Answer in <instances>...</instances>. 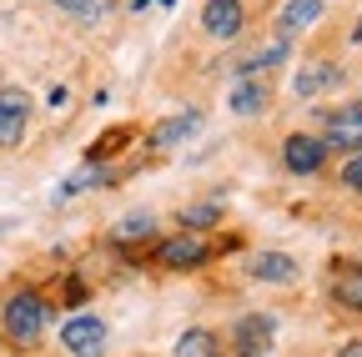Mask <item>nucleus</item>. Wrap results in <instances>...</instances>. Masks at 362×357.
Here are the masks:
<instances>
[{
    "instance_id": "nucleus-7",
    "label": "nucleus",
    "mask_w": 362,
    "mask_h": 357,
    "mask_svg": "<svg viewBox=\"0 0 362 357\" xmlns=\"http://www.w3.org/2000/svg\"><path fill=\"white\" fill-rule=\"evenodd\" d=\"M202 25H206V35H216V40L242 35V25H247L242 0H206V6H202Z\"/></svg>"
},
{
    "instance_id": "nucleus-6",
    "label": "nucleus",
    "mask_w": 362,
    "mask_h": 357,
    "mask_svg": "<svg viewBox=\"0 0 362 357\" xmlns=\"http://www.w3.org/2000/svg\"><path fill=\"white\" fill-rule=\"evenodd\" d=\"M282 161L292 176H317L327 161V141H317V136H287L282 141Z\"/></svg>"
},
{
    "instance_id": "nucleus-4",
    "label": "nucleus",
    "mask_w": 362,
    "mask_h": 357,
    "mask_svg": "<svg viewBox=\"0 0 362 357\" xmlns=\"http://www.w3.org/2000/svg\"><path fill=\"white\" fill-rule=\"evenodd\" d=\"M151 262L171 267V272H192V267L211 262V247H206V242H202L197 232H187V237H166V242H156Z\"/></svg>"
},
{
    "instance_id": "nucleus-14",
    "label": "nucleus",
    "mask_w": 362,
    "mask_h": 357,
    "mask_svg": "<svg viewBox=\"0 0 362 357\" xmlns=\"http://www.w3.org/2000/svg\"><path fill=\"white\" fill-rule=\"evenodd\" d=\"M197 126H202V116H197V111H187V116H176V121L156 126V131H151V146H171V141H181V136H192Z\"/></svg>"
},
{
    "instance_id": "nucleus-18",
    "label": "nucleus",
    "mask_w": 362,
    "mask_h": 357,
    "mask_svg": "<svg viewBox=\"0 0 362 357\" xmlns=\"http://www.w3.org/2000/svg\"><path fill=\"white\" fill-rule=\"evenodd\" d=\"M56 11H66V16H76V21H96V0H51Z\"/></svg>"
},
{
    "instance_id": "nucleus-17",
    "label": "nucleus",
    "mask_w": 362,
    "mask_h": 357,
    "mask_svg": "<svg viewBox=\"0 0 362 357\" xmlns=\"http://www.w3.org/2000/svg\"><path fill=\"white\" fill-rule=\"evenodd\" d=\"M151 232V216H126L121 227H116V242H136V237H146Z\"/></svg>"
},
{
    "instance_id": "nucleus-5",
    "label": "nucleus",
    "mask_w": 362,
    "mask_h": 357,
    "mask_svg": "<svg viewBox=\"0 0 362 357\" xmlns=\"http://www.w3.org/2000/svg\"><path fill=\"white\" fill-rule=\"evenodd\" d=\"M61 342H66V352L71 357H101L106 352V322L101 317H71L66 327H61Z\"/></svg>"
},
{
    "instance_id": "nucleus-1",
    "label": "nucleus",
    "mask_w": 362,
    "mask_h": 357,
    "mask_svg": "<svg viewBox=\"0 0 362 357\" xmlns=\"http://www.w3.org/2000/svg\"><path fill=\"white\" fill-rule=\"evenodd\" d=\"M45 317H51V307H45L40 292H16V297L0 302V322H6V337L21 342V347H30V342L45 332Z\"/></svg>"
},
{
    "instance_id": "nucleus-8",
    "label": "nucleus",
    "mask_w": 362,
    "mask_h": 357,
    "mask_svg": "<svg viewBox=\"0 0 362 357\" xmlns=\"http://www.w3.org/2000/svg\"><path fill=\"white\" fill-rule=\"evenodd\" d=\"M322 141L337 146V151H362V106H342V111H332Z\"/></svg>"
},
{
    "instance_id": "nucleus-13",
    "label": "nucleus",
    "mask_w": 362,
    "mask_h": 357,
    "mask_svg": "<svg viewBox=\"0 0 362 357\" xmlns=\"http://www.w3.org/2000/svg\"><path fill=\"white\" fill-rule=\"evenodd\" d=\"M312 21H322V0H292V6L282 11V35H292V30H307Z\"/></svg>"
},
{
    "instance_id": "nucleus-16",
    "label": "nucleus",
    "mask_w": 362,
    "mask_h": 357,
    "mask_svg": "<svg viewBox=\"0 0 362 357\" xmlns=\"http://www.w3.org/2000/svg\"><path fill=\"white\" fill-rule=\"evenodd\" d=\"M211 221H216V206H187L181 211V227L187 232H202V227H211Z\"/></svg>"
},
{
    "instance_id": "nucleus-19",
    "label": "nucleus",
    "mask_w": 362,
    "mask_h": 357,
    "mask_svg": "<svg viewBox=\"0 0 362 357\" xmlns=\"http://www.w3.org/2000/svg\"><path fill=\"white\" fill-rule=\"evenodd\" d=\"M342 182H347V192H362V151L347 161V171H342Z\"/></svg>"
},
{
    "instance_id": "nucleus-9",
    "label": "nucleus",
    "mask_w": 362,
    "mask_h": 357,
    "mask_svg": "<svg viewBox=\"0 0 362 357\" xmlns=\"http://www.w3.org/2000/svg\"><path fill=\"white\" fill-rule=\"evenodd\" d=\"M247 277H252V282H272V287H282V282H292V277H297V262H292L287 252H257V257L247 262Z\"/></svg>"
},
{
    "instance_id": "nucleus-20",
    "label": "nucleus",
    "mask_w": 362,
    "mask_h": 357,
    "mask_svg": "<svg viewBox=\"0 0 362 357\" xmlns=\"http://www.w3.org/2000/svg\"><path fill=\"white\" fill-rule=\"evenodd\" d=\"M337 357H362V342H342V347H337Z\"/></svg>"
},
{
    "instance_id": "nucleus-10",
    "label": "nucleus",
    "mask_w": 362,
    "mask_h": 357,
    "mask_svg": "<svg viewBox=\"0 0 362 357\" xmlns=\"http://www.w3.org/2000/svg\"><path fill=\"white\" fill-rule=\"evenodd\" d=\"M332 302H342L347 312H362V262H337V272H332Z\"/></svg>"
},
{
    "instance_id": "nucleus-12",
    "label": "nucleus",
    "mask_w": 362,
    "mask_h": 357,
    "mask_svg": "<svg viewBox=\"0 0 362 357\" xmlns=\"http://www.w3.org/2000/svg\"><path fill=\"white\" fill-rule=\"evenodd\" d=\"M176 357H221V342H216V332H206V327H192V332H181V342H176Z\"/></svg>"
},
{
    "instance_id": "nucleus-3",
    "label": "nucleus",
    "mask_w": 362,
    "mask_h": 357,
    "mask_svg": "<svg viewBox=\"0 0 362 357\" xmlns=\"http://www.w3.org/2000/svg\"><path fill=\"white\" fill-rule=\"evenodd\" d=\"M25 126H30V96L6 86L0 91V151H16L25 141Z\"/></svg>"
},
{
    "instance_id": "nucleus-15",
    "label": "nucleus",
    "mask_w": 362,
    "mask_h": 357,
    "mask_svg": "<svg viewBox=\"0 0 362 357\" xmlns=\"http://www.w3.org/2000/svg\"><path fill=\"white\" fill-rule=\"evenodd\" d=\"M262 106H267V91H262L257 81L242 76V81H237V91H232V111H237V116H257Z\"/></svg>"
},
{
    "instance_id": "nucleus-2",
    "label": "nucleus",
    "mask_w": 362,
    "mask_h": 357,
    "mask_svg": "<svg viewBox=\"0 0 362 357\" xmlns=\"http://www.w3.org/2000/svg\"><path fill=\"white\" fill-rule=\"evenodd\" d=\"M232 357H267L272 342H277V322L267 317V312H247V317L232 327Z\"/></svg>"
},
{
    "instance_id": "nucleus-11",
    "label": "nucleus",
    "mask_w": 362,
    "mask_h": 357,
    "mask_svg": "<svg viewBox=\"0 0 362 357\" xmlns=\"http://www.w3.org/2000/svg\"><path fill=\"white\" fill-rule=\"evenodd\" d=\"M337 81H342V71L322 61V66H302V71H297V81H292V91H297V96L307 101V96H317V91H327V86H337Z\"/></svg>"
},
{
    "instance_id": "nucleus-21",
    "label": "nucleus",
    "mask_w": 362,
    "mask_h": 357,
    "mask_svg": "<svg viewBox=\"0 0 362 357\" xmlns=\"http://www.w3.org/2000/svg\"><path fill=\"white\" fill-rule=\"evenodd\" d=\"M0 232H6V221H0Z\"/></svg>"
}]
</instances>
